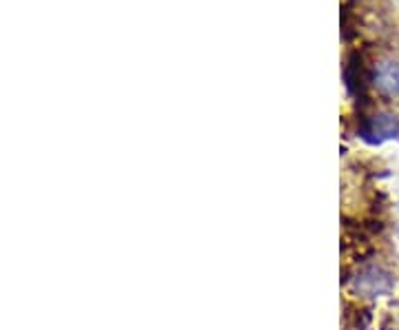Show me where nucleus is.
I'll return each instance as SVG.
<instances>
[{"label": "nucleus", "instance_id": "nucleus-1", "mask_svg": "<svg viewBox=\"0 0 399 330\" xmlns=\"http://www.w3.org/2000/svg\"><path fill=\"white\" fill-rule=\"evenodd\" d=\"M350 286L357 292V295H364V297H380L391 292L393 288V279L391 275L384 271L382 266L377 264H364L355 273V277L350 279Z\"/></svg>", "mask_w": 399, "mask_h": 330}, {"label": "nucleus", "instance_id": "nucleus-2", "mask_svg": "<svg viewBox=\"0 0 399 330\" xmlns=\"http://www.w3.org/2000/svg\"><path fill=\"white\" fill-rule=\"evenodd\" d=\"M370 84L384 97L399 95V63L395 60H380L370 69Z\"/></svg>", "mask_w": 399, "mask_h": 330}, {"label": "nucleus", "instance_id": "nucleus-3", "mask_svg": "<svg viewBox=\"0 0 399 330\" xmlns=\"http://www.w3.org/2000/svg\"><path fill=\"white\" fill-rule=\"evenodd\" d=\"M399 136V120L393 113H377L373 118H366L361 125V138L368 142H382Z\"/></svg>", "mask_w": 399, "mask_h": 330}, {"label": "nucleus", "instance_id": "nucleus-4", "mask_svg": "<svg viewBox=\"0 0 399 330\" xmlns=\"http://www.w3.org/2000/svg\"><path fill=\"white\" fill-rule=\"evenodd\" d=\"M344 80H346L348 91L353 95L364 93L366 84L370 82V71L364 69V63H361V58L357 54L348 58V63L344 67Z\"/></svg>", "mask_w": 399, "mask_h": 330}]
</instances>
